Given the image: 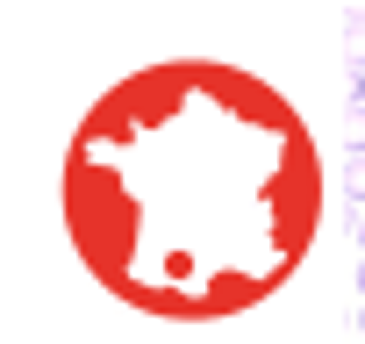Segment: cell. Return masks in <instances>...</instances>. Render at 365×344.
Here are the masks:
<instances>
[{
    "label": "cell",
    "instance_id": "cell-1",
    "mask_svg": "<svg viewBox=\"0 0 365 344\" xmlns=\"http://www.w3.org/2000/svg\"><path fill=\"white\" fill-rule=\"evenodd\" d=\"M65 223L108 294L208 323L294 280L322 223V165L265 79L158 65L86 115Z\"/></svg>",
    "mask_w": 365,
    "mask_h": 344
},
{
    "label": "cell",
    "instance_id": "cell-2",
    "mask_svg": "<svg viewBox=\"0 0 365 344\" xmlns=\"http://www.w3.org/2000/svg\"><path fill=\"white\" fill-rule=\"evenodd\" d=\"M344 72H365V15H344Z\"/></svg>",
    "mask_w": 365,
    "mask_h": 344
},
{
    "label": "cell",
    "instance_id": "cell-3",
    "mask_svg": "<svg viewBox=\"0 0 365 344\" xmlns=\"http://www.w3.org/2000/svg\"><path fill=\"white\" fill-rule=\"evenodd\" d=\"M344 208H365V158H344Z\"/></svg>",
    "mask_w": 365,
    "mask_h": 344
},
{
    "label": "cell",
    "instance_id": "cell-4",
    "mask_svg": "<svg viewBox=\"0 0 365 344\" xmlns=\"http://www.w3.org/2000/svg\"><path fill=\"white\" fill-rule=\"evenodd\" d=\"M344 158H365V108H344Z\"/></svg>",
    "mask_w": 365,
    "mask_h": 344
},
{
    "label": "cell",
    "instance_id": "cell-5",
    "mask_svg": "<svg viewBox=\"0 0 365 344\" xmlns=\"http://www.w3.org/2000/svg\"><path fill=\"white\" fill-rule=\"evenodd\" d=\"M351 237H358V251H365V208H351Z\"/></svg>",
    "mask_w": 365,
    "mask_h": 344
},
{
    "label": "cell",
    "instance_id": "cell-6",
    "mask_svg": "<svg viewBox=\"0 0 365 344\" xmlns=\"http://www.w3.org/2000/svg\"><path fill=\"white\" fill-rule=\"evenodd\" d=\"M358 294H365V258H358Z\"/></svg>",
    "mask_w": 365,
    "mask_h": 344
},
{
    "label": "cell",
    "instance_id": "cell-7",
    "mask_svg": "<svg viewBox=\"0 0 365 344\" xmlns=\"http://www.w3.org/2000/svg\"><path fill=\"white\" fill-rule=\"evenodd\" d=\"M358 330H365V301H358Z\"/></svg>",
    "mask_w": 365,
    "mask_h": 344
}]
</instances>
